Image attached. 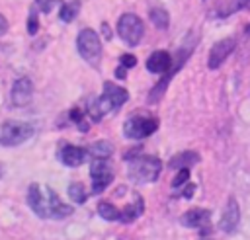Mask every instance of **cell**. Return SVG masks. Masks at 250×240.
<instances>
[{"mask_svg": "<svg viewBox=\"0 0 250 240\" xmlns=\"http://www.w3.org/2000/svg\"><path fill=\"white\" fill-rule=\"evenodd\" d=\"M27 205L41 219H64V217L72 215V207L62 203L59 199V195L43 183H31L29 185Z\"/></svg>", "mask_w": 250, "mask_h": 240, "instance_id": "1", "label": "cell"}, {"mask_svg": "<svg viewBox=\"0 0 250 240\" xmlns=\"http://www.w3.org/2000/svg\"><path fill=\"white\" fill-rule=\"evenodd\" d=\"M127 100H129V92L125 88H121L113 82H104L102 96L88 100V103H86V111H88L90 121H94V123L102 121L105 115L117 111Z\"/></svg>", "mask_w": 250, "mask_h": 240, "instance_id": "2", "label": "cell"}, {"mask_svg": "<svg viewBox=\"0 0 250 240\" xmlns=\"http://www.w3.org/2000/svg\"><path fill=\"white\" fill-rule=\"evenodd\" d=\"M127 162H129V166H127L129 178L133 181H141V183H148V181L158 180L160 170H162L160 158L148 156V154H139Z\"/></svg>", "mask_w": 250, "mask_h": 240, "instance_id": "3", "label": "cell"}, {"mask_svg": "<svg viewBox=\"0 0 250 240\" xmlns=\"http://www.w3.org/2000/svg\"><path fill=\"white\" fill-rule=\"evenodd\" d=\"M156 129H158V117H154L152 113H145V111L143 113L141 111L131 113L123 123V135L127 139H133V140L146 139Z\"/></svg>", "mask_w": 250, "mask_h": 240, "instance_id": "4", "label": "cell"}, {"mask_svg": "<svg viewBox=\"0 0 250 240\" xmlns=\"http://www.w3.org/2000/svg\"><path fill=\"white\" fill-rule=\"evenodd\" d=\"M76 49L80 53V57L92 64V66H98L100 64V59H102V41L98 37V33L90 27L82 29L76 37Z\"/></svg>", "mask_w": 250, "mask_h": 240, "instance_id": "5", "label": "cell"}, {"mask_svg": "<svg viewBox=\"0 0 250 240\" xmlns=\"http://www.w3.org/2000/svg\"><path fill=\"white\" fill-rule=\"evenodd\" d=\"M33 127L23 121H4L0 123V144L2 146H18L31 139Z\"/></svg>", "mask_w": 250, "mask_h": 240, "instance_id": "6", "label": "cell"}, {"mask_svg": "<svg viewBox=\"0 0 250 240\" xmlns=\"http://www.w3.org/2000/svg\"><path fill=\"white\" fill-rule=\"evenodd\" d=\"M117 33L119 37L129 45V47H135L141 43L143 35H145V25L141 21L139 16L135 14H123L117 21Z\"/></svg>", "mask_w": 250, "mask_h": 240, "instance_id": "7", "label": "cell"}, {"mask_svg": "<svg viewBox=\"0 0 250 240\" xmlns=\"http://www.w3.org/2000/svg\"><path fill=\"white\" fill-rule=\"evenodd\" d=\"M90 176H92V193H102L113 180V172L109 164L104 158H94L90 164Z\"/></svg>", "mask_w": 250, "mask_h": 240, "instance_id": "8", "label": "cell"}, {"mask_svg": "<svg viewBox=\"0 0 250 240\" xmlns=\"http://www.w3.org/2000/svg\"><path fill=\"white\" fill-rule=\"evenodd\" d=\"M234 47H236V39H234V37H225V39L217 41V43L211 47V51H209L207 66H209L211 70L219 68V66L227 60V57L234 51Z\"/></svg>", "mask_w": 250, "mask_h": 240, "instance_id": "9", "label": "cell"}, {"mask_svg": "<svg viewBox=\"0 0 250 240\" xmlns=\"http://www.w3.org/2000/svg\"><path fill=\"white\" fill-rule=\"evenodd\" d=\"M31 96H33V84L27 76L23 78H18L12 86V92H10V98H12V103L21 107V105H27L31 101Z\"/></svg>", "mask_w": 250, "mask_h": 240, "instance_id": "10", "label": "cell"}, {"mask_svg": "<svg viewBox=\"0 0 250 240\" xmlns=\"http://www.w3.org/2000/svg\"><path fill=\"white\" fill-rule=\"evenodd\" d=\"M240 222V209H238V203L234 197H230L223 209V215H221V220H219V228L223 232H232Z\"/></svg>", "mask_w": 250, "mask_h": 240, "instance_id": "11", "label": "cell"}, {"mask_svg": "<svg viewBox=\"0 0 250 240\" xmlns=\"http://www.w3.org/2000/svg\"><path fill=\"white\" fill-rule=\"evenodd\" d=\"M59 158H61V162L64 166L76 168V166H80L88 158V148L76 146V144H62V148L59 152Z\"/></svg>", "mask_w": 250, "mask_h": 240, "instance_id": "12", "label": "cell"}, {"mask_svg": "<svg viewBox=\"0 0 250 240\" xmlns=\"http://www.w3.org/2000/svg\"><path fill=\"white\" fill-rule=\"evenodd\" d=\"M146 68L148 72H156V74H166L172 68V57L168 51H154L148 59H146Z\"/></svg>", "mask_w": 250, "mask_h": 240, "instance_id": "13", "label": "cell"}, {"mask_svg": "<svg viewBox=\"0 0 250 240\" xmlns=\"http://www.w3.org/2000/svg\"><path fill=\"white\" fill-rule=\"evenodd\" d=\"M209 215L211 213L207 209H189L188 213H184L180 217V222L188 228H199L209 220Z\"/></svg>", "mask_w": 250, "mask_h": 240, "instance_id": "14", "label": "cell"}, {"mask_svg": "<svg viewBox=\"0 0 250 240\" xmlns=\"http://www.w3.org/2000/svg\"><path fill=\"white\" fill-rule=\"evenodd\" d=\"M143 211H145V201H143V197L135 195L133 203H131V205H127V207L121 211V219H119V222L129 224V222H133L135 219H139V217L143 215Z\"/></svg>", "mask_w": 250, "mask_h": 240, "instance_id": "15", "label": "cell"}, {"mask_svg": "<svg viewBox=\"0 0 250 240\" xmlns=\"http://www.w3.org/2000/svg\"><path fill=\"white\" fill-rule=\"evenodd\" d=\"M199 162V154L193 152V150H184V152H178L170 158V168H189L193 164Z\"/></svg>", "mask_w": 250, "mask_h": 240, "instance_id": "16", "label": "cell"}, {"mask_svg": "<svg viewBox=\"0 0 250 240\" xmlns=\"http://www.w3.org/2000/svg\"><path fill=\"white\" fill-rule=\"evenodd\" d=\"M88 154L92 158H104V160H107L113 154V146L107 140H96L94 144L88 146Z\"/></svg>", "mask_w": 250, "mask_h": 240, "instance_id": "17", "label": "cell"}, {"mask_svg": "<svg viewBox=\"0 0 250 240\" xmlns=\"http://www.w3.org/2000/svg\"><path fill=\"white\" fill-rule=\"evenodd\" d=\"M78 10H80V2H78V0H72V2H68V4H62V6H61L59 18H61L64 23H70V21L78 16Z\"/></svg>", "mask_w": 250, "mask_h": 240, "instance_id": "18", "label": "cell"}, {"mask_svg": "<svg viewBox=\"0 0 250 240\" xmlns=\"http://www.w3.org/2000/svg\"><path fill=\"white\" fill-rule=\"evenodd\" d=\"M98 213H100V217L105 219V220H119V219H121V211L115 209L109 201H100V203H98Z\"/></svg>", "mask_w": 250, "mask_h": 240, "instance_id": "19", "label": "cell"}, {"mask_svg": "<svg viewBox=\"0 0 250 240\" xmlns=\"http://www.w3.org/2000/svg\"><path fill=\"white\" fill-rule=\"evenodd\" d=\"M150 21H152L158 29H166V27H168V21H170L168 12H166L164 8H152V10H150Z\"/></svg>", "mask_w": 250, "mask_h": 240, "instance_id": "20", "label": "cell"}, {"mask_svg": "<svg viewBox=\"0 0 250 240\" xmlns=\"http://www.w3.org/2000/svg\"><path fill=\"white\" fill-rule=\"evenodd\" d=\"M68 197L74 201V203H78V205H82L84 201H86V189H84V185L80 183V181H74V183H70L68 185Z\"/></svg>", "mask_w": 250, "mask_h": 240, "instance_id": "21", "label": "cell"}, {"mask_svg": "<svg viewBox=\"0 0 250 240\" xmlns=\"http://www.w3.org/2000/svg\"><path fill=\"white\" fill-rule=\"evenodd\" d=\"M68 119L74 123V125H78V129L82 131V133H88V121H86V115L78 109V107H74V109H70L68 111Z\"/></svg>", "mask_w": 250, "mask_h": 240, "instance_id": "22", "label": "cell"}, {"mask_svg": "<svg viewBox=\"0 0 250 240\" xmlns=\"http://www.w3.org/2000/svg\"><path fill=\"white\" fill-rule=\"evenodd\" d=\"M37 29H39L37 10H35V8H31V12H29V18H27V33H29V35H35V33H37Z\"/></svg>", "mask_w": 250, "mask_h": 240, "instance_id": "23", "label": "cell"}, {"mask_svg": "<svg viewBox=\"0 0 250 240\" xmlns=\"http://www.w3.org/2000/svg\"><path fill=\"white\" fill-rule=\"evenodd\" d=\"M188 180H189V168H180L178 174H176V178L172 180V187H180V185L186 183Z\"/></svg>", "mask_w": 250, "mask_h": 240, "instance_id": "24", "label": "cell"}, {"mask_svg": "<svg viewBox=\"0 0 250 240\" xmlns=\"http://www.w3.org/2000/svg\"><path fill=\"white\" fill-rule=\"evenodd\" d=\"M59 2H61V0H35L37 8H39L41 12H45V14H49V12H51Z\"/></svg>", "mask_w": 250, "mask_h": 240, "instance_id": "25", "label": "cell"}, {"mask_svg": "<svg viewBox=\"0 0 250 240\" xmlns=\"http://www.w3.org/2000/svg\"><path fill=\"white\" fill-rule=\"evenodd\" d=\"M119 62H121V66L131 68V66H135V64H137V59H135L133 55H123V57L119 59Z\"/></svg>", "mask_w": 250, "mask_h": 240, "instance_id": "26", "label": "cell"}, {"mask_svg": "<svg viewBox=\"0 0 250 240\" xmlns=\"http://www.w3.org/2000/svg\"><path fill=\"white\" fill-rule=\"evenodd\" d=\"M193 191H195V183H189L184 191H182V197H186V199H189L191 195H193Z\"/></svg>", "mask_w": 250, "mask_h": 240, "instance_id": "27", "label": "cell"}, {"mask_svg": "<svg viewBox=\"0 0 250 240\" xmlns=\"http://www.w3.org/2000/svg\"><path fill=\"white\" fill-rule=\"evenodd\" d=\"M236 10H250V0H236Z\"/></svg>", "mask_w": 250, "mask_h": 240, "instance_id": "28", "label": "cell"}, {"mask_svg": "<svg viewBox=\"0 0 250 240\" xmlns=\"http://www.w3.org/2000/svg\"><path fill=\"white\" fill-rule=\"evenodd\" d=\"M6 31H8V20L0 14V35H4Z\"/></svg>", "mask_w": 250, "mask_h": 240, "instance_id": "29", "label": "cell"}, {"mask_svg": "<svg viewBox=\"0 0 250 240\" xmlns=\"http://www.w3.org/2000/svg\"><path fill=\"white\" fill-rule=\"evenodd\" d=\"M115 76H117L119 80H123V78L127 76V70H125V66H117V70H115Z\"/></svg>", "mask_w": 250, "mask_h": 240, "instance_id": "30", "label": "cell"}, {"mask_svg": "<svg viewBox=\"0 0 250 240\" xmlns=\"http://www.w3.org/2000/svg\"><path fill=\"white\" fill-rule=\"evenodd\" d=\"M102 31H104V37L105 39H111V29L107 27V23H102Z\"/></svg>", "mask_w": 250, "mask_h": 240, "instance_id": "31", "label": "cell"}, {"mask_svg": "<svg viewBox=\"0 0 250 240\" xmlns=\"http://www.w3.org/2000/svg\"><path fill=\"white\" fill-rule=\"evenodd\" d=\"M2 172H4V168H2V164H0V178H2Z\"/></svg>", "mask_w": 250, "mask_h": 240, "instance_id": "32", "label": "cell"}, {"mask_svg": "<svg viewBox=\"0 0 250 240\" xmlns=\"http://www.w3.org/2000/svg\"><path fill=\"white\" fill-rule=\"evenodd\" d=\"M246 31H248V33H250V25H248V29H246Z\"/></svg>", "mask_w": 250, "mask_h": 240, "instance_id": "33", "label": "cell"}]
</instances>
